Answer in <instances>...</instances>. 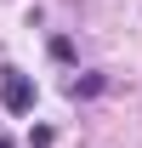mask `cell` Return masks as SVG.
I'll list each match as a JSON object with an SVG mask.
<instances>
[{
    "mask_svg": "<svg viewBox=\"0 0 142 148\" xmlns=\"http://www.w3.org/2000/svg\"><path fill=\"white\" fill-rule=\"evenodd\" d=\"M0 103H6V114H29V108H34V86H29V74H17V69L0 74Z\"/></svg>",
    "mask_w": 142,
    "mask_h": 148,
    "instance_id": "obj_1",
    "label": "cell"
}]
</instances>
